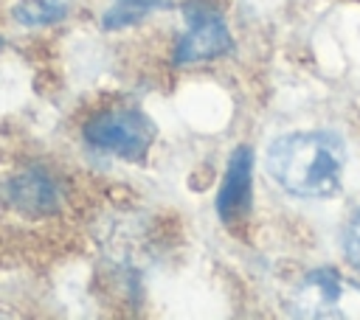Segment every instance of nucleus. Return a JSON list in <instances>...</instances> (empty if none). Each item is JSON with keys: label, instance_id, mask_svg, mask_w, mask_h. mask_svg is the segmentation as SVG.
Segmentation results:
<instances>
[{"label": "nucleus", "instance_id": "nucleus-8", "mask_svg": "<svg viewBox=\"0 0 360 320\" xmlns=\"http://www.w3.org/2000/svg\"><path fill=\"white\" fill-rule=\"evenodd\" d=\"M166 3L169 0H115V8H110L107 17H104V28H121L127 22H135L146 11L160 8Z\"/></svg>", "mask_w": 360, "mask_h": 320}, {"label": "nucleus", "instance_id": "nucleus-1", "mask_svg": "<svg viewBox=\"0 0 360 320\" xmlns=\"http://www.w3.org/2000/svg\"><path fill=\"white\" fill-rule=\"evenodd\" d=\"M270 177L292 196L323 199L340 188L346 171V146L332 132H290L267 149Z\"/></svg>", "mask_w": 360, "mask_h": 320}, {"label": "nucleus", "instance_id": "nucleus-9", "mask_svg": "<svg viewBox=\"0 0 360 320\" xmlns=\"http://www.w3.org/2000/svg\"><path fill=\"white\" fill-rule=\"evenodd\" d=\"M346 255L352 261V267L360 269V211L354 213L349 230H346Z\"/></svg>", "mask_w": 360, "mask_h": 320}, {"label": "nucleus", "instance_id": "nucleus-5", "mask_svg": "<svg viewBox=\"0 0 360 320\" xmlns=\"http://www.w3.org/2000/svg\"><path fill=\"white\" fill-rule=\"evenodd\" d=\"M6 199L25 216H51L59 211L62 191L48 168H22L8 180Z\"/></svg>", "mask_w": 360, "mask_h": 320}, {"label": "nucleus", "instance_id": "nucleus-6", "mask_svg": "<svg viewBox=\"0 0 360 320\" xmlns=\"http://www.w3.org/2000/svg\"><path fill=\"white\" fill-rule=\"evenodd\" d=\"M250 185H253V152L250 146H239L228 160V171L222 177L217 196V213L222 216V222H233L245 216V211L250 208Z\"/></svg>", "mask_w": 360, "mask_h": 320}, {"label": "nucleus", "instance_id": "nucleus-4", "mask_svg": "<svg viewBox=\"0 0 360 320\" xmlns=\"http://www.w3.org/2000/svg\"><path fill=\"white\" fill-rule=\"evenodd\" d=\"M186 34L177 39L174 65L211 62L231 51V31L225 17L205 0H191L183 6Z\"/></svg>", "mask_w": 360, "mask_h": 320}, {"label": "nucleus", "instance_id": "nucleus-3", "mask_svg": "<svg viewBox=\"0 0 360 320\" xmlns=\"http://www.w3.org/2000/svg\"><path fill=\"white\" fill-rule=\"evenodd\" d=\"M84 143L96 152L115 154L124 160H138L155 143V124L141 109H104L93 115L84 129Z\"/></svg>", "mask_w": 360, "mask_h": 320}, {"label": "nucleus", "instance_id": "nucleus-7", "mask_svg": "<svg viewBox=\"0 0 360 320\" xmlns=\"http://www.w3.org/2000/svg\"><path fill=\"white\" fill-rule=\"evenodd\" d=\"M65 14H68V3H62V0H20L11 8V17L28 28L59 22Z\"/></svg>", "mask_w": 360, "mask_h": 320}, {"label": "nucleus", "instance_id": "nucleus-2", "mask_svg": "<svg viewBox=\"0 0 360 320\" xmlns=\"http://www.w3.org/2000/svg\"><path fill=\"white\" fill-rule=\"evenodd\" d=\"M290 306L309 320H360V284L335 269H315L295 286Z\"/></svg>", "mask_w": 360, "mask_h": 320}]
</instances>
